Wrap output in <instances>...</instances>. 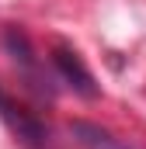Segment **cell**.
<instances>
[{
  "instance_id": "6da1fadb",
  "label": "cell",
  "mask_w": 146,
  "mask_h": 149,
  "mask_svg": "<svg viewBox=\"0 0 146 149\" xmlns=\"http://www.w3.org/2000/svg\"><path fill=\"white\" fill-rule=\"evenodd\" d=\"M56 66L63 70L66 80H73V87H77L80 94H98V90H94V80H91V73L84 70V63H80L77 52H70V49H56Z\"/></svg>"
}]
</instances>
